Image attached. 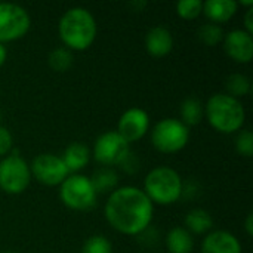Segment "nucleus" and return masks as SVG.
Instances as JSON below:
<instances>
[{
  "label": "nucleus",
  "instance_id": "obj_1",
  "mask_svg": "<svg viewBox=\"0 0 253 253\" xmlns=\"http://www.w3.org/2000/svg\"><path fill=\"white\" fill-rule=\"evenodd\" d=\"M104 215L116 231L125 236H139L148 230L153 221L154 205L142 188L123 185L110 193Z\"/></svg>",
  "mask_w": 253,
  "mask_h": 253
},
{
  "label": "nucleus",
  "instance_id": "obj_2",
  "mask_svg": "<svg viewBox=\"0 0 253 253\" xmlns=\"http://www.w3.org/2000/svg\"><path fill=\"white\" fill-rule=\"evenodd\" d=\"M98 25L92 12L82 6H73L64 12L58 22V34L64 47L83 52L96 39Z\"/></svg>",
  "mask_w": 253,
  "mask_h": 253
},
{
  "label": "nucleus",
  "instance_id": "obj_3",
  "mask_svg": "<svg viewBox=\"0 0 253 253\" xmlns=\"http://www.w3.org/2000/svg\"><path fill=\"white\" fill-rule=\"evenodd\" d=\"M209 125L219 133H236L243 129L246 111L240 99L225 92L212 95L205 107Z\"/></svg>",
  "mask_w": 253,
  "mask_h": 253
},
{
  "label": "nucleus",
  "instance_id": "obj_4",
  "mask_svg": "<svg viewBox=\"0 0 253 253\" xmlns=\"http://www.w3.org/2000/svg\"><path fill=\"white\" fill-rule=\"evenodd\" d=\"M184 181L181 175L169 166H157L144 179L142 191L154 205L169 206L182 197Z\"/></svg>",
  "mask_w": 253,
  "mask_h": 253
},
{
  "label": "nucleus",
  "instance_id": "obj_5",
  "mask_svg": "<svg viewBox=\"0 0 253 253\" xmlns=\"http://www.w3.org/2000/svg\"><path fill=\"white\" fill-rule=\"evenodd\" d=\"M59 199L68 209L83 212L96 205L98 193L90 178L82 173H70L59 185Z\"/></svg>",
  "mask_w": 253,
  "mask_h": 253
},
{
  "label": "nucleus",
  "instance_id": "obj_6",
  "mask_svg": "<svg viewBox=\"0 0 253 253\" xmlns=\"http://www.w3.org/2000/svg\"><path fill=\"white\" fill-rule=\"evenodd\" d=\"M188 141L190 127L179 119H163L151 130V144L163 154H173L184 150Z\"/></svg>",
  "mask_w": 253,
  "mask_h": 253
},
{
  "label": "nucleus",
  "instance_id": "obj_7",
  "mask_svg": "<svg viewBox=\"0 0 253 253\" xmlns=\"http://www.w3.org/2000/svg\"><path fill=\"white\" fill-rule=\"evenodd\" d=\"M30 165L16 151L0 160V190L16 196L24 193L31 182Z\"/></svg>",
  "mask_w": 253,
  "mask_h": 253
},
{
  "label": "nucleus",
  "instance_id": "obj_8",
  "mask_svg": "<svg viewBox=\"0 0 253 253\" xmlns=\"http://www.w3.org/2000/svg\"><path fill=\"white\" fill-rule=\"evenodd\" d=\"M31 27L30 13L16 3L0 1V43L22 39Z\"/></svg>",
  "mask_w": 253,
  "mask_h": 253
},
{
  "label": "nucleus",
  "instance_id": "obj_9",
  "mask_svg": "<svg viewBox=\"0 0 253 253\" xmlns=\"http://www.w3.org/2000/svg\"><path fill=\"white\" fill-rule=\"evenodd\" d=\"M130 144L126 142L116 130H108L101 133L92 150L93 159L105 168L120 166V163L129 156Z\"/></svg>",
  "mask_w": 253,
  "mask_h": 253
},
{
  "label": "nucleus",
  "instance_id": "obj_10",
  "mask_svg": "<svg viewBox=\"0 0 253 253\" xmlns=\"http://www.w3.org/2000/svg\"><path fill=\"white\" fill-rule=\"evenodd\" d=\"M30 170L33 178H36L40 184L47 187L61 185L65 181V178L70 175L61 156L50 154V153H43L36 156L30 165Z\"/></svg>",
  "mask_w": 253,
  "mask_h": 253
},
{
  "label": "nucleus",
  "instance_id": "obj_11",
  "mask_svg": "<svg viewBox=\"0 0 253 253\" xmlns=\"http://www.w3.org/2000/svg\"><path fill=\"white\" fill-rule=\"evenodd\" d=\"M150 127V116L145 110L133 107L126 110L117 123V133L129 144L142 139Z\"/></svg>",
  "mask_w": 253,
  "mask_h": 253
},
{
  "label": "nucleus",
  "instance_id": "obj_12",
  "mask_svg": "<svg viewBox=\"0 0 253 253\" xmlns=\"http://www.w3.org/2000/svg\"><path fill=\"white\" fill-rule=\"evenodd\" d=\"M225 53L239 64H249L253 58V36L243 28H236L224 34Z\"/></svg>",
  "mask_w": 253,
  "mask_h": 253
},
{
  "label": "nucleus",
  "instance_id": "obj_13",
  "mask_svg": "<svg viewBox=\"0 0 253 253\" xmlns=\"http://www.w3.org/2000/svg\"><path fill=\"white\" fill-rule=\"evenodd\" d=\"M202 253H242V243L233 233L216 230L203 239Z\"/></svg>",
  "mask_w": 253,
  "mask_h": 253
},
{
  "label": "nucleus",
  "instance_id": "obj_14",
  "mask_svg": "<svg viewBox=\"0 0 253 253\" xmlns=\"http://www.w3.org/2000/svg\"><path fill=\"white\" fill-rule=\"evenodd\" d=\"M145 49L154 58H163L173 49V36L163 25L153 27L145 34Z\"/></svg>",
  "mask_w": 253,
  "mask_h": 253
},
{
  "label": "nucleus",
  "instance_id": "obj_15",
  "mask_svg": "<svg viewBox=\"0 0 253 253\" xmlns=\"http://www.w3.org/2000/svg\"><path fill=\"white\" fill-rule=\"evenodd\" d=\"M239 9V3L236 0H206L203 1L202 13L213 24H222L230 21Z\"/></svg>",
  "mask_w": 253,
  "mask_h": 253
},
{
  "label": "nucleus",
  "instance_id": "obj_16",
  "mask_svg": "<svg viewBox=\"0 0 253 253\" xmlns=\"http://www.w3.org/2000/svg\"><path fill=\"white\" fill-rule=\"evenodd\" d=\"M61 159L70 173H79L82 169L87 166L90 160V150L83 142H71L65 148Z\"/></svg>",
  "mask_w": 253,
  "mask_h": 253
},
{
  "label": "nucleus",
  "instance_id": "obj_17",
  "mask_svg": "<svg viewBox=\"0 0 253 253\" xmlns=\"http://www.w3.org/2000/svg\"><path fill=\"white\" fill-rule=\"evenodd\" d=\"M166 249L169 253H191L194 248L193 234L184 227L172 228L166 236Z\"/></svg>",
  "mask_w": 253,
  "mask_h": 253
},
{
  "label": "nucleus",
  "instance_id": "obj_18",
  "mask_svg": "<svg viewBox=\"0 0 253 253\" xmlns=\"http://www.w3.org/2000/svg\"><path fill=\"white\" fill-rule=\"evenodd\" d=\"M213 219L211 213L205 209H191L185 215V227L191 234H206L212 230Z\"/></svg>",
  "mask_w": 253,
  "mask_h": 253
},
{
  "label": "nucleus",
  "instance_id": "obj_19",
  "mask_svg": "<svg viewBox=\"0 0 253 253\" xmlns=\"http://www.w3.org/2000/svg\"><path fill=\"white\" fill-rule=\"evenodd\" d=\"M181 122L185 126H196L202 122V119L205 117V105L202 104V101L196 96H188L182 101L181 104Z\"/></svg>",
  "mask_w": 253,
  "mask_h": 253
},
{
  "label": "nucleus",
  "instance_id": "obj_20",
  "mask_svg": "<svg viewBox=\"0 0 253 253\" xmlns=\"http://www.w3.org/2000/svg\"><path fill=\"white\" fill-rule=\"evenodd\" d=\"M90 181H92V185L96 190V193H108V191L111 193L117 188L119 176L114 169L101 168L99 170H96L93 173Z\"/></svg>",
  "mask_w": 253,
  "mask_h": 253
},
{
  "label": "nucleus",
  "instance_id": "obj_21",
  "mask_svg": "<svg viewBox=\"0 0 253 253\" xmlns=\"http://www.w3.org/2000/svg\"><path fill=\"white\" fill-rule=\"evenodd\" d=\"M225 89L230 96L233 98H243L246 95L251 93V89H252V83H251V79L245 74H240V73H234V74H230L225 80Z\"/></svg>",
  "mask_w": 253,
  "mask_h": 253
},
{
  "label": "nucleus",
  "instance_id": "obj_22",
  "mask_svg": "<svg viewBox=\"0 0 253 253\" xmlns=\"http://www.w3.org/2000/svg\"><path fill=\"white\" fill-rule=\"evenodd\" d=\"M73 52L64 46L61 47H56L53 49L50 53H49V58H47V62H49V67L53 70V71H58V73H64L67 70L71 68L73 65Z\"/></svg>",
  "mask_w": 253,
  "mask_h": 253
},
{
  "label": "nucleus",
  "instance_id": "obj_23",
  "mask_svg": "<svg viewBox=\"0 0 253 253\" xmlns=\"http://www.w3.org/2000/svg\"><path fill=\"white\" fill-rule=\"evenodd\" d=\"M224 30L221 28V25L213 24V22H208L200 25V28L197 30V37L199 40L206 44V46H216L218 43H221L224 40Z\"/></svg>",
  "mask_w": 253,
  "mask_h": 253
},
{
  "label": "nucleus",
  "instance_id": "obj_24",
  "mask_svg": "<svg viewBox=\"0 0 253 253\" xmlns=\"http://www.w3.org/2000/svg\"><path fill=\"white\" fill-rule=\"evenodd\" d=\"M203 1L202 0H179L176 3V13L182 19H196L202 15Z\"/></svg>",
  "mask_w": 253,
  "mask_h": 253
},
{
  "label": "nucleus",
  "instance_id": "obj_25",
  "mask_svg": "<svg viewBox=\"0 0 253 253\" xmlns=\"http://www.w3.org/2000/svg\"><path fill=\"white\" fill-rule=\"evenodd\" d=\"M82 253H113V245L105 236L96 234L84 242Z\"/></svg>",
  "mask_w": 253,
  "mask_h": 253
},
{
  "label": "nucleus",
  "instance_id": "obj_26",
  "mask_svg": "<svg viewBox=\"0 0 253 253\" xmlns=\"http://www.w3.org/2000/svg\"><path fill=\"white\" fill-rule=\"evenodd\" d=\"M236 151L243 157L253 156V133L249 129H242L236 138Z\"/></svg>",
  "mask_w": 253,
  "mask_h": 253
},
{
  "label": "nucleus",
  "instance_id": "obj_27",
  "mask_svg": "<svg viewBox=\"0 0 253 253\" xmlns=\"http://www.w3.org/2000/svg\"><path fill=\"white\" fill-rule=\"evenodd\" d=\"M12 147H13V138L10 130L0 125V159L10 154Z\"/></svg>",
  "mask_w": 253,
  "mask_h": 253
},
{
  "label": "nucleus",
  "instance_id": "obj_28",
  "mask_svg": "<svg viewBox=\"0 0 253 253\" xmlns=\"http://www.w3.org/2000/svg\"><path fill=\"white\" fill-rule=\"evenodd\" d=\"M245 31H248L249 34H253V7H249L246 10L245 15Z\"/></svg>",
  "mask_w": 253,
  "mask_h": 253
},
{
  "label": "nucleus",
  "instance_id": "obj_29",
  "mask_svg": "<svg viewBox=\"0 0 253 253\" xmlns=\"http://www.w3.org/2000/svg\"><path fill=\"white\" fill-rule=\"evenodd\" d=\"M245 230H246V234L251 237L253 236V213H249L248 218H246V222H245Z\"/></svg>",
  "mask_w": 253,
  "mask_h": 253
},
{
  "label": "nucleus",
  "instance_id": "obj_30",
  "mask_svg": "<svg viewBox=\"0 0 253 253\" xmlns=\"http://www.w3.org/2000/svg\"><path fill=\"white\" fill-rule=\"evenodd\" d=\"M6 58H7V49L3 43H0V67L6 62Z\"/></svg>",
  "mask_w": 253,
  "mask_h": 253
},
{
  "label": "nucleus",
  "instance_id": "obj_31",
  "mask_svg": "<svg viewBox=\"0 0 253 253\" xmlns=\"http://www.w3.org/2000/svg\"><path fill=\"white\" fill-rule=\"evenodd\" d=\"M239 6H246V7H253V0H242V1H237Z\"/></svg>",
  "mask_w": 253,
  "mask_h": 253
},
{
  "label": "nucleus",
  "instance_id": "obj_32",
  "mask_svg": "<svg viewBox=\"0 0 253 253\" xmlns=\"http://www.w3.org/2000/svg\"><path fill=\"white\" fill-rule=\"evenodd\" d=\"M145 4H147L145 1H132V3H130V6H133L135 9H136V7H144Z\"/></svg>",
  "mask_w": 253,
  "mask_h": 253
},
{
  "label": "nucleus",
  "instance_id": "obj_33",
  "mask_svg": "<svg viewBox=\"0 0 253 253\" xmlns=\"http://www.w3.org/2000/svg\"><path fill=\"white\" fill-rule=\"evenodd\" d=\"M4 253H12V252H4Z\"/></svg>",
  "mask_w": 253,
  "mask_h": 253
}]
</instances>
